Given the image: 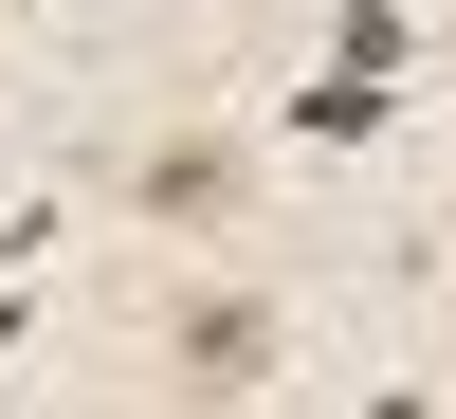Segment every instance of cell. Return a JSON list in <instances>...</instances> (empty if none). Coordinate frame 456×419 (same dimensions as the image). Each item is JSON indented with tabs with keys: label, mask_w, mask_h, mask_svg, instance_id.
Listing matches in <instances>:
<instances>
[{
	"label": "cell",
	"mask_w": 456,
	"mask_h": 419,
	"mask_svg": "<svg viewBox=\"0 0 456 419\" xmlns=\"http://www.w3.org/2000/svg\"><path fill=\"white\" fill-rule=\"evenodd\" d=\"M146 365H165V401H256L292 365V292L274 274H183L146 310Z\"/></svg>",
	"instance_id": "6da1fadb"
},
{
	"label": "cell",
	"mask_w": 456,
	"mask_h": 419,
	"mask_svg": "<svg viewBox=\"0 0 456 419\" xmlns=\"http://www.w3.org/2000/svg\"><path fill=\"white\" fill-rule=\"evenodd\" d=\"M128 219H165V238L256 219V146H238V128H165V146H128Z\"/></svg>",
	"instance_id": "7a4b0ae2"
}]
</instances>
